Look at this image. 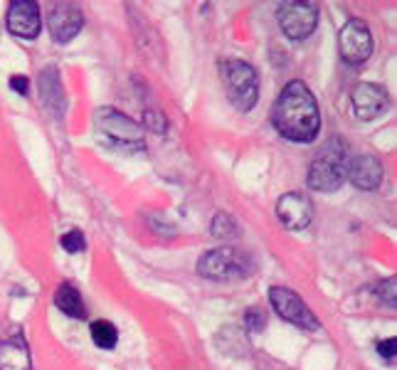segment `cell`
<instances>
[{
	"instance_id": "ffe728a7",
	"label": "cell",
	"mask_w": 397,
	"mask_h": 370,
	"mask_svg": "<svg viewBox=\"0 0 397 370\" xmlns=\"http://www.w3.org/2000/svg\"><path fill=\"white\" fill-rule=\"evenodd\" d=\"M378 294L385 299V304H395V279H385L383 284H378Z\"/></svg>"
},
{
	"instance_id": "2e32d148",
	"label": "cell",
	"mask_w": 397,
	"mask_h": 370,
	"mask_svg": "<svg viewBox=\"0 0 397 370\" xmlns=\"http://www.w3.org/2000/svg\"><path fill=\"white\" fill-rule=\"evenodd\" d=\"M92 341L96 343L99 348H104V351H109V348L116 346V341H119V331H116V326H114L111 321H94L92 323Z\"/></svg>"
},
{
	"instance_id": "4fadbf2b",
	"label": "cell",
	"mask_w": 397,
	"mask_h": 370,
	"mask_svg": "<svg viewBox=\"0 0 397 370\" xmlns=\"http://www.w3.org/2000/svg\"><path fill=\"white\" fill-rule=\"evenodd\" d=\"M345 178L361 190H375L383 183V163L373 156H356L345 165Z\"/></svg>"
},
{
	"instance_id": "9c48e42d",
	"label": "cell",
	"mask_w": 397,
	"mask_h": 370,
	"mask_svg": "<svg viewBox=\"0 0 397 370\" xmlns=\"http://www.w3.org/2000/svg\"><path fill=\"white\" fill-rule=\"evenodd\" d=\"M350 101H353L356 116L363 119V121H370V119L385 112L387 104H390V96L380 84H358L350 94Z\"/></svg>"
},
{
	"instance_id": "ac0fdd59",
	"label": "cell",
	"mask_w": 397,
	"mask_h": 370,
	"mask_svg": "<svg viewBox=\"0 0 397 370\" xmlns=\"http://www.w3.org/2000/svg\"><path fill=\"white\" fill-rule=\"evenodd\" d=\"M62 247H65L67 252H82L84 249V235L82 232H77V229H72V232H67L65 237H62Z\"/></svg>"
},
{
	"instance_id": "8fae6325",
	"label": "cell",
	"mask_w": 397,
	"mask_h": 370,
	"mask_svg": "<svg viewBox=\"0 0 397 370\" xmlns=\"http://www.w3.org/2000/svg\"><path fill=\"white\" fill-rule=\"evenodd\" d=\"M277 215L289 229H303L308 227L311 218H314V207L311 200L303 193H286L279 198L277 203Z\"/></svg>"
},
{
	"instance_id": "ba28073f",
	"label": "cell",
	"mask_w": 397,
	"mask_h": 370,
	"mask_svg": "<svg viewBox=\"0 0 397 370\" xmlns=\"http://www.w3.org/2000/svg\"><path fill=\"white\" fill-rule=\"evenodd\" d=\"M338 45H341V57L348 65H361L373 52V37L363 20H348L338 35Z\"/></svg>"
},
{
	"instance_id": "8992f818",
	"label": "cell",
	"mask_w": 397,
	"mask_h": 370,
	"mask_svg": "<svg viewBox=\"0 0 397 370\" xmlns=\"http://www.w3.org/2000/svg\"><path fill=\"white\" fill-rule=\"evenodd\" d=\"M269 301H272L274 311L284 318V321L294 323V326H301V329L306 331H316L321 326L319 318L314 316V311L306 306V301H303L297 291H291V289L272 287L269 289Z\"/></svg>"
},
{
	"instance_id": "44dd1931",
	"label": "cell",
	"mask_w": 397,
	"mask_h": 370,
	"mask_svg": "<svg viewBox=\"0 0 397 370\" xmlns=\"http://www.w3.org/2000/svg\"><path fill=\"white\" fill-rule=\"evenodd\" d=\"M10 87L18 92V94H28V89H30V79L28 76H20V74H12L10 76Z\"/></svg>"
},
{
	"instance_id": "7402d4cb",
	"label": "cell",
	"mask_w": 397,
	"mask_h": 370,
	"mask_svg": "<svg viewBox=\"0 0 397 370\" xmlns=\"http://www.w3.org/2000/svg\"><path fill=\"white\" fill-rule=\"evenodd\" d=\"M378 353H380V356H383L385 360L395 358V338H385V341H383V343L378 346Z\"/></svg>"
},
{
	"instance_id": "e0dca14e",
	"label": "cell",
	"mask_w": 397,
	"mask_h": 370,
	"mask_svg": "<svg viewBox=\"0 0 397 370\" xmlns=\"http://www.w3.org/2000/svg\"><path fill=\"white\" fill-rule=\"evenodd\" d=\"M213 235L219 237V240H232V237L239 235V227H237V223L230 218V215L219 212L217 218L213 220Z\"/></svg>"
},
{
	"instance_id": "7c38bea8",
	"label": "cell",
	"mask_w": 397,
	"mask_h": 370,
	"mask_svg": "<svg viewBox=\"0 0 397 370\" xmlns=\"http://www.w3.org/2000/svg\"><path fill=\"white\" fill-rule=\"evenodd\" d=\"M50 32L57 42H69L72 37L77 35L79 30H82V10L77 6H72V3H60V6H54L52 12H50Z\"/></svg>"
},
{
	"instance_id": "9a60e30c",
	"label": "cell",
	"mask_w": 397,
	"mask_h": 370,
	"mask_svg": "<svg viewBox=\"0 0 397 370\" xmlns=\"http://www.w3.org/2000/svg\"><path fill=\"white\" fill-rule=\"evenodd\" d=\"M54 306H57L62 314H67V316H72V318H82L84 314H87L82 294H79L72 284H62V287L54 291Z\"/></svg>"
},
{
	"instance_id": "5b68a950",
	"label": "cell",
	"mask_w": 397,
	"mask_h": 370,
	"mask_svg": "<svg viewBox=\"0 0 397 370\" xmlns=\"http://www.w3.org/2000/svg\"><path fill=\"white\" fill-rule=\"evenodd\" d=\"M96 131L101 134V138L111 146H129V148H143L141 129L136 121H131L124 114L114 112L109 106L99 109L96 114Z\"/></svg>"
},
{
	"instance_id": "30bf717a",
	"label": "cell",
	"mask_w": 397,
	"mask_h": 370,
	"mask_svg": "<svg viewBox=\"0 0 397 370\" xmlns=\"http://www.w3.org/2000/svg\"><path fill=\"white\" fill-rule=\"evenodd\" d=\"M40 8L32 0H15V3H10V8H8V30L12 35L32 40L40 32Z\"/></svg>"
},
{
	"instance_id": "3957f363",
	"label": "cell",
	"mask_w": 397,
	"mask_h": 370,
	"mask_svg": "<svg viewBox=\"0 0 397 370\" xmlns=\"http://www.w3.org/2000/svg\"><path fill=\"white\" fill-rule=\"evenodd\" d=\"M345 151L338 141H328L308 168V185L321 193H333L345 181Z\"/></svg>"
},
{
	"instance_id": "277c9868",
	"label": "cell",
	"mask_w": 397,
	"mask_h": 370,
	"mask_svg": "<svg viewBox=\"0 0 397 370\" xmlns=\"http://www.w3.org/2000/svg\"><path fill=\"white\" fill-rule=\"evenodd\" d=\"M222 76H225L227 84V94H230L232 104L249 112L252 106L259 99V79H257V72L247 65V62H239V59H230L222 65Z\"/></svg>"
},
{
	"instance_id": "6da1fadb",
	"label": "cell",
	"mask_w": 397,
	"mask_h": 370,
	"mask_svg": "<svg viewBox=\"0 0 397 370\" xmlns=\"http://www.w3.org/2000/svg\"><path fill=\"white\" fill-rule=\"evenodd\" d=\"M272 121L277 131L289 141H314L321 129V114L314 94L303 82H289L274 104Z\"/></svg>"
},
{
	"instance_id": "52a82bcc",
	"label": "cell",
	"mask_w": 397,
	"mask_h": 370,
	"mask_svg": "<svg viewBox=\"0 0 397 370\" xmlns=\"http://www.w3.org/2000/svg\"><path fill=\"white\" fill-rule=\"evenodd\" d=\"M279 25L284 30V35L291 40H303L316 30L319 23V8L303 0H291V3H281L277 10Z\"/></svg>"
},
{
	"instance_id": "d6986e66",
	"label": "cell",
	"mask_w": 397,
	"mask_h": 370,
	"mask_svg": "<svg viewBox=\"0 0 397 370\" xmlns=\"http://www.w3.org/2000/svg\"><path fill=\"white\" fill-rule=\"evenodd\" d=\"M247 326L252 331L264 329V326H267V316H264V311H261V309H249V311H247Z\"/></svg>"
},
{
	"instance_id": "5bb4252c",
	"label": "cell",
	"mask_w": 397,
	"mask_h": 370,
	"mask_svg": "<svg viewBox=\"0 0 397 370\" xmlns=\"http://www.w3.org/2000/svg\"><path fill=\"white\" fill-rule=\"evenodd\" d=\"M0 370H30V351L23 338L0 341Z\"/></svg>"
},
{
	"instance_id": "7a4b0ae2",
	"label": "cell",
	"mask_w": 397,
	"mask_h": 370,
	"mask_svg": "<svg viewBox=\"0 0 397 370\" xmlns=\"http://www.w3.org/2000/svg\"><path fill=\"white\" fill-rule=\"evenodd\" d=\"M252 269H255L252 257L237 247H219L213 252H205L197 262V271L208 279H217V282L242 279V276L252 274Z\"/></svg>"
}]
</instances>
